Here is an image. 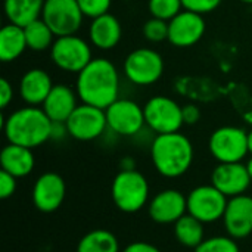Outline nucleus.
<instances>
[{
	"label": "nucleus",
	"instance_id": "1",
	"mask_svg": "<svg viewBox=\"0 0 252 252\" xmlns=\"http://www.w3.org/2000/svg\"><path fill=\"white\" fill-rule=\"evenodd\" d=\"M75 92L81 103L106 109L120 94V74L117 66L106 58H93L77 74Z\"/></svg>",
	"mask_w": 252,
	"mask_h": 252
},
{
	"label": "nucleus",
	"instance_id": "2",
	"mask_svg": "<svg viewBox=\"0 0 252 252\" xmlns=\"http://www.w3.org/2000/svg\"><path fill=\"white\" fill-rule=\"evenodd\" d=\"M1 126L9 143L30 149L38 148L52 139L53 121L38 106L28 105L13 111L1 121Z\"/></svg>",
	"mask_w": 252,
	"mask_h": 252
},
{
	"label": "nucleus",
	"instance_id": "3",
	"mask_svg": "<svg viewBox=\"0 0 252 252\" xmlns=\"http://www.w3.org/2000/svg\"><path fill=\"white\" fill-rule=\"evenodd\" d=\"M151 158L162 177L179 179L190 170L195 151L192 142L180 131L157 134L151 146Z\"/></svg>",
	"mask_w": 252,
	"mask_h": 252
},
{
	"label": "nucleus",
	"instance_id": "4",
	"mask_svg": "<svg viewBox=\"0 0 252 252\" xmlns=\"http://www.w3.org/2000/svg\"><path fill=\"white\" fill-rule=\"evenodd\" d=\"M111 196L120 211L134 214L149 201L148 179L137 170H121L112 180Z\"/></svg>",
	"mask_w": 252,
	"mask_h": 252
},
{
	"label": "nucleus",
	"instance_id": "5",
	"mask_svg": "<svg viewBox=\"0 0 252 252\" xmlns=\"http://www.w3.org/2000/svg\"><path fill=\"white\" fill-rule=\"evenodd\" d=\"M50 58L59 69L78 74L93 59L92 46L77 34L56 37L50 47Z\"/></svg>",
	"mask_w": 252,
	"mask_h": 252
},
{
	"label": "nucleus",
	"instance_id": "6",
	"mask_svg": "<svg viewBox=\"0 0 252 252\" xmlns=\"http://www.w3.org/2000/svg\"><path fill=\"white\" fill-rule=\"evenodd\" d=\"M127 80L136 86H152L164 74L162 56L149 47H139L130 52L123 63Z\"/></svg>",
	"mask_w": 252,
	"mask_h": 252
},
{
	"label": "nucleus",
	"instance_id": "7",
	"mask_svg": "<svg viewBox=\"0 0 252 252\" xmlns=\"http://www.w3.org/2000/svg\"><path fill=\"white\" fill-rule=\"evenodd\" d=\"M208 149L219 162H242L250 154L248 133L236 126L219 127L210 136Z\"/></svg>",
	"mask_w": 252,
	"mask_h": 252
},
{
	"label": "nucleus",
	"instance_id": "8",
	"mask_svg": "<svg viewBox=\"0 0 252 252\" xmlns=\"http://www.w3.org/2000/svg\"><path fill=\"white\" fill-rule=\"evenodd\" d=\"M145 121L146 126L157 134H167L180 131L183 127V112L182 106L168 96H154L145 106Z\"/></svg>",
	"mask_w": 252,
	"mask_h": 252
},
{
	"label": "nucleus",
	"instance_id": "9",
	"mask_svg": "<svg viewBox=\"0 0 252 252\" xmlns=\"http://www.w3.org/2000/svg\"><path fill=\"white\" fill-rule=\"evenodd\" d=\"M229 198L213 185H202L192 189L188 195V214L204 224L216 223L223 219Z\"/></svg>",
	"mask_w": 252,
	"mask_h": 252
},
{
	"label": "nucleus",
	"instance_id": "10",
	"mask_svg": "<svg viewBox=\"0 0 252 252\" xmlns=\"http://www.w3.org/2000/svg\"><path fill=\"white\" fill-rule=\"evenodd\" d=\"M84 13L77 0H46L41 19L56 37L72 35L81 28Z\"/></svg>",
	"mask_w": 252,
	"mask_h": 252
},
{
	"label": "nucleus",
	"instance_id": "11",
	"mask_svg": "<svg viewBox=\"0 0 252 252\" xmlns=\"http://www.w3.org/2000/svg\"><path fill=\"white\" fill-rule=\"evenodd\" d=\"M68 134L80 142H90L100 137L108 128L105 109L81 103L65 123Z\"/></svg>",
	"mask_w": 252,
	"mask_h": 252
},
{
	"label": "nucleus",
	"instance_id": "12",
	"mask_svg": "<svg viewBox=\"0 0 252 252\" xmlns=\"http://www.w3.org/2000/svg\"><path fill=\"white\" fill-rule=\"evenodd\" d=\"M108 128L118 136H136L146 126L143 106L131 99H117L105 109Z\"/></svg>",
	"mask_w": 252,
	"mask_h": 252
},
{
	"label": "nucleus",
	"instance_id": "13",
	"mask_svg": "<svg viewBox=\"0 0 252 252\" xmlns=\"http://www.w3.org/2000/svg\"><path fill=\"white\" fill-rule=\"evenodd\" d=\"M66 185L62 176L55 171H47L38 176L32 186L31 198L34 207L46 214L55 213L59 210L65 201Z\"/></svg>",
	"mask_w": 252,
	"mask_h": 252
},
{
	"label": "nucleus",
	"instance_id": "14",
	"mask_svg": "<svg viewBox=\"0 0 252 252\" xmlns=\"http://www.w3.org/2000/svg\"><path fill=\"white\" fill-rule=\"evenodd\" d=\"M205 30L204 15L185 9L168 21V41L176 47H190L204 37Z\"/></svg>",
	"mask_w": 252,
	"mask_h": 252
},
{
	"label": "nucleus",
	"instance_id": "15",
	"mask_svg": "<svg viewBox=\"0 0 252 252\" xmlns=\"http://www.w3.org/2000/svg\"><path fill=\"white\" fill-rule=\"evenodd\" d=\"M148 214L158 224H174L188 214V196L176 189L161 190L151 199Z\"/></svg>",
	"mask_w": 252,
	"mask_h": 252
},
{
	"label": "nucleus",
	"instance_id": "16",
	"mask_svg": "<svg viewBox=\"0 0 252 252\" xmlns=\"http://www.w3.org/2000/svg\"><path fill=\"white\" fill-rule=\"evenodd\" d=\"M251 182L247 165L242 162H219L211 173V185L227 198L244 195Z\"/></svg>",
	"mask_w": 252,
	"mask_h": 252
},
{
	"label": "nucleus",
	"instance_id": "17",
	"mask_svg": "<svg viewBox=\"0 0 252 252\" xmlns=\"http://www.w3.org/2000/svg\"><path fill=\"white\" fill-rule=\"evenodd\" d=\"M223 223L227 235L233 239H245L252 233V196L239 195L229 198Z\"/></svg>",
	"mask_w": 252,
	"mask_h": 252
},
{
	"label": "nucleus",
	"instance_id": "18",
	"mask_svg": "<svg viewBox=\"0 0 252 252\" xmlns=\"http://www.w3.org/2000/svg\"><path fill=\"white\" fill-rule=\"evenodd\" d=\"M53 86L55 84L52 81V77L47 74V71L41 68H31L21 77L18 93L19 97L27 105L38 106L44 103Z\"/></svg>",
	"mask_w": 252,
	"mask_h": 252
},
{
	"label": "nucleus",
	"instance_id": "19",
	"mask_svg": "<svg viewBox=\"0 0 252 252\" xmlns=\"http://www.w3.org/2000/svg\"><path fill=\"white\" fill-rule=\"evenodd\" d=\"M123 37V28L117 16L103 13L92 19L89 27L90 44L100 50H111L118 46Z\"/></svg>",
	"mask_w": 252,
	"mask_h": 252
},
{
	"label": "nucleus",
	"instance_id": "20",
	"mask_svg": "<svg viewBox=\"0 0 252 252\" xmlns=\"http://www.w3.org/2000/svg\"><path fill=\"white\" fill-rule=\"evenodd\" d=\"M77 97V92L71 87L65 84H55L41 108L53 123H66L78 106Z\"/></svg>",
	"mask_w": 252,
	"mask_h": 252
},
{
	"label": "nucleus",
	"instance_id": "21",
	"mask_svg": "<svg viewBox=\"0 0 252 252\" xmlns=\"http://www.w3.org/2000/svg\"><path fill=\"white\" fill-rule=\"evenodd\" d=\"M0 165L1 170L7 171L16 179L27 177L32 173L35 167V158L32 149L7 143L0 152Z\"/></svg>",
	"mask_w": 252,
	"mask_h": 252
},
{
	"label": "nucleus",
	"instance_id": "22",
	"mask_svg": "<svg viewBox=\"0 0 252 252\" xmlns=\"http://www.w3.org/2000/svg\"><path fill=\"white\" fill-rule=\"evenodd\" d=\"M28 49L24 27L6 24L0 30V61L13 62Z\"/></svg>",
	"mask_w": 252,
	"mask_h": 252
},
{
	"label": "nucleus",
	"instance_id": "23",
	"mask_svg": "<svg viewBox=\"0 0 252 252\" xmlns=\"http://www.w3.org/2000/svg\"><path fill=\"white\" fill-rule=\"evenodd\" d=\"M46 0H4V15L9 22L19 27L41 18Z\"/></svg>",
	"mask_w": 252,
	"mask_h": 252
},
{
	"label": "nucleus",
	"instance_id": "24",
	"mask_svg": "<svg viewBox=\"0 0 252 252\" xmlns=\"http://www.w3.org/2000/svg\"><path fill=\"white\" fill-rule=\"evenodd\" d=\"M174 236L182 247L196 250L205 239L204 223L190 214H185L174 223Z\"/></svg>",
	"mask_w": 252,
	"mask_h": 252
},
{
	"label": "nucleus",
	"instance_id": "25",
	"mask_svg": "<svg viewBox=\"0 0 252 252\" xmlns=\"http://www.w3.org/2000/svg\"><path fill=\"white\" fill-rule=\"evenodd\" d=\"M77 252H120V242L112 232L96 229L80 239Z\"/></svg>",
	"mask_w": 252,
	"mask_h": 252
},
{
	"label": "nucleus",
	"instance_id": "26",
	"mask_svg": "<svg viewBox=\"0 0 252 252\" xmlns=\"http://www.w3.org/2000/svg\"><path fill=\"white\" fill-rule=\"evenodd\" d=\"M24 31H25L28 49L32 52H44L50 49L56 40L55 38L56 35L41 18L24 27Z\"/></svg>",
	"mask_w": 252,
	"mask_h": 252
},
{
	"label": "nucleus",
	"instance_id": "27",
	"mask_svg": "<svg viewBox=\"0 0 252 252\" xmlns=\"http://www.w3.org/2000/svg\"><path fill=\"white\" fill-rule=\"evenodd\" d=\"M183 9L182 0H148V10L151 16L164 21H171Z\"/></svg>",
	"mask_w": 252,
	"mask_h": 252
},
{
	"label": "nucleus",
	"instance_id": "28",
	"mask_svg": "<svg viewBox=\"0 0 252 252\" xmlns=\"http://www.w3.org/2000/svg\"><path fill=\"white\" fill-rule=\"evenodd\" d=\"M195 252H241V250L236 239L227 235L204 239V242L195 250Z\"/></svg>",
	"mask_w": 252,
	"mask_h": 252
},
{
	"label": "nucleus",
	"instance_id": "29",
	"mask_svg": "<svg viewBox=\"0 0 252 252\" xmlns=\"http://www.w3.org/2000/svg\"><path fill=\"white\" fill-rule=\"evenodd\" d=\"M143 35L151 43H161L164 40H168V21L154 18L151 16L143 24Z\"/></svg>",
	"mask_w": 252,
	"mask_h": 252
},
{
	"label": "nucleus",
	"instance_id": "30",
	"mask_svg": "<svg viewBox=\"0 0 252 252\" xmlns=\"http://www.w3.org/2000/svg\"><path fill=\"white\" fill-rule=\"evenodd\" d=\"M84 16L89 18H96L103 13L109 12V7L112 4V0H77Z\"/></svg>",
	"mask_w": 252,
	"mask_h": 252
},
{
	"label": "nucleus",
	"instance_id": "31",
	"mask_svg": "<svg viewBox=\"0 0 252 252\" xmlns=\"http://www.w3.org/2000/svg\"><path fill=\"white\" fill-rule=\"evenodd\" d=\"M223 0H182L183 9L196 12L201 15H207L210 12H214Z\"/></svg>",
	"mask_w": 252,
	"mask_h": 252
},
{
	"label": "nucleus",
	"instance_id": "32",
	"mask_svg": "<svg viewBox=\"0 0 252 252\" xmlns=\"http://www.w3.org/2000/svg\"><path fill=\"white\" fill-rule=\"evenodd\" d=\"M16 192V177L7 171H0V198L7 199Z\"/></svg>",
	"mask_w": 252,
	"mask_h": 252
},
{
	"label": "nucleus",
	"instance_id": "33",
	"mask_svg": "<svg viewBox=\"0 0 252 252\" xmlns=\"http://www.w3.org/2000/svg\"><path fill=\"white\" fill-rule=\"evenodd\" d=\"M13 87L9 83V80L1 78L0 80V108L6 109L9 106V103L13 100Z\"/></svg>",
	"mask_w": 252,
	"mask_h": 252
},
{
	"label": "nucleus",
	"instance_id": "34",
	"mask_svg": "<svg viewBox=\"0 0 252 252\" xmlns=\"http://www.w3.org/2000/svg\"><path fill=\"white\" fill-rule=\"evenodd\" d=\"M182 112H183L185 124L193 126V124H196L201 120V109L195 103H188V105L182 106Z\"/></svg>",
	"mask_w": 252,
	"mask_h": 252
},
{
	"label": "nucleus",
	"instance_id": "35",
	"mask_svg": "<svg viewBox=\"0 0 252 252\" xmlns=\"http://www.w3.org/2000/svg\"><path fill=\"white\" fill-rule=\"evenodd\" d=\"M123 252H161L155 245L149 244V242H142V241H136L131 242L130 245H127Z\"/></svg>",
	"mask_w": 252,
	"mask_h": 252
},
{
	"label": "nucleus",
	"instance_id": "36",
	"mask_svg": "<svg viewBox=\"0 0 252 252\" xmlns=\"http://www.w3.org/2000/svg\"><path fill=\"white\" fill-rule=\"evenodd\" d=\"M66 134H68V128L65 123H53L50 140H62Z\"/></svg>",
	"mask_w": 252,
	"mask_h": 252
},
{
	"label": "nucleus",
	"instance_id": "37",
	"mask_svg": "<svg viewBox=\"0 0 252 252\" xmlns=\"http://www.w3.org/2000/svg\"><path fill=\"white\" fill-rule=\"evenodd\" d=\"M121 170H136L133 158H124L121 161Z\"/></svg>",
	"mask_w": 252,
	"mask_h": 252
},
{
	"label": "nucleus",
	"instance_id": "38",
	"mask_svg": "<svg viewBox=\"0 0 252 252\" xmlns=\"http://www.w3.org/2000/svg\"><path fill=\"white\" fill-rule=\"evenodd\" d=\"M245 165H247V170H248V173H250V177H251V180H252V155H251V158L248 159V162H247Z\"/></svg>",
	"mask_w": 252,
	"mask_h": 252
},
{
	"label": "nucleus",
	"instance_id": "39",
	"mask_svg": "<svg viewBox=\"0 0 252 252\" xmlns=\"http://www.w3.org/2000/svg\"><path fill=\"white\" fill-rule=\"evenodd\" d=\"M248 151L252 155V130L248 133Z\"/></svg>",
	"mask_w": 252,
	"mask_h": 252
},
{
	"label": "nucleus",
	"instance_id": "40",
	"mask_svg": "<svg viewBox=\"0 0 252 252\" xmlns=\"http://www.w3.org/2000/svg\"><path fill=\"white\" fill-rule=\"evenodd\" d=\"M242 3H247V4H252V0H241Z\"/></svg>",
	"mask_w": 252,
	"mask_h": 252
}]
</instances>
